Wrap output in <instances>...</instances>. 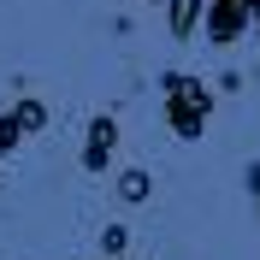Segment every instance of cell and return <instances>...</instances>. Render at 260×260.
<instances>
[{
	"label": "cell",
	"mask_w": 260,
	"mask_h": 260,
	"mask_svg": "<svg viewBox=\"0 0 260 260\" xmlns=\"http://www.w3.org/2000/svg\"><path fill=\"white\" fill-rule=\"evenodd\" d=\"M254 18V0H207V36L213 42H237Z\"/></svg>",
	"instance_id": "cell-2"
},
{
	"label": "cell",
	"mask_w": 260,
	"mask_h": 260,
	"mask_svg": "<svg viewBox=\"0 0 260 260\" xmlns=\"http://www.w3.org/2000/svg\"><path fill=\"white\" fill-rule=\"evenodd\" d=\"M172 12V36H195V18H201V0H166Z\"/></svg>",
	"instance_id": "cell-4"
},
{
	"label": "cell",
	"mask_w": 260,
	"mask_h": 260,
	"mask_svg": "<svg viewBox=\"0 0 260 260\" xmlns=\"http://www.w3.org/2000/svg\"><path fill=\"white\" fill-rule=\"evenodd\" d=\"M254 24H260V0H254Z\"/></svg>",
	"instance_id": "cell-6"
},
{
	"label": "cell",
	"mask_w": 260,
	"mask_h": 260,
	"mask_svg": "<svg viewBox=\"0 0 260 260\" xmlns=\"http://www.w3.org/2000/svg\"><path fill=\"white\" fill-rule=\"evenodd\" d=\"M142 195H148V178H142V172H130V178H124V201H142Z\"/></svg>",
	"instance_id": "cell-5"
},
{
	"label": "cell",
	"mask_w": 260,
	"mask_h": 260,
	"mask_svg": "<svg viewBox=\"0 0 260 260\" xmlns=\"http://www.w3.org/2000/svg\"><path fill=\"white\" fill-rule=\"evenodd\" d=\"M207 107H213V95L195 77H166V118H172L178 136H201L207 130Z\"/></svg>",
	"instance_id": "cell-1"
},
{
	"label": "cell",
	"mask_w": 260,
	"mask_h": 260,
	"mask_svg": "<svg viewBox=\"0 0 260 260\" xmlns=\"http://www.w3.org/2000/svg\"><path fill=\"white\" fill-rule=\"evenodd\" d=\"M113 136H118L113 118H95V130H89V148H83V166H89V172H101V166L113 160Z\"/></svg>",
	"instance_id": "cell-3"
}]
</instances>
